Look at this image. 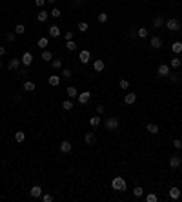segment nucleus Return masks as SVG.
<instances>
[{"instance_id":"34","label":"nucleus","mask_w":182,"mask_h":202,"mask_svg":"<svg viewBox=\"0 0 182 202\" xmlns=\"http://www.w3.org/2000/svg\"><path fill=\"white\" fill-rule=\"evenodd\" d=\"M133 195H135L137 198H140V197H142V195H144V189H142V188H140V186H137V188L133 189Z\"/></svg>"},{"instance_id":"20","label":"nucleus","mask_w":182,"mask_h":202,"mask_svg":"<svg viewBox=\"0 0 182 202\" xmlns=\"http://www.w3.org/2000/svg\"><path fill=\"white\" fill-rule=\"evenodd\" d=\"M42 60H44V62H51V60H53V55H51L49 49H44V51H42Z\"/></svg>"},{"instance_id":"51","label":"nucleus","mask_w":182,"mask_h":202,"mask_svg":"<svg viewBox=\"0 0 182 202\" xmlns=\"http://www.w3.org/2000/svg\"><path fill=\"white\" fill-rule=\"evenodd\" d=\"M0 69H2V62H0Z\"/></svg>"},{"instance_id":"19","label":"nucleus","mask_w":182,"mask_h":202,"mask_svg":"<svg viewBox=\"0 0 182 202\" xmlns=\"http://www.w3.org/2000/svg\"><path fill=\"white\" fill-rule=\"evenodd\" d=\"M162 26H164V18H162L160 15H159V16H155V18H153V28L159 29V28H162Z\"/></svg>"},{"instance_id":"3","label":"nucleus","mask_w":182,"mask_h":202,"mask_svg":"<svg viewBox=\"0 0 182 202\" xmlns=\"http://www.w3.org/2000/svg\"><path fill=\"white\" fill-rule=\"evenodd\" d=\"M166 28H168L169 31L175 33V31H178V29H180V22H178L177 18H169V20L166 22Z\"/></svg>"},{"instance_id":"31","label":"nucleus","mask_w":182,"mask_h":202,"mask_svg":"<svg viewBox=\"0 0 182 202\" xmlns=\"http://www.w3.org/2000/svg\"><path fill=\"white\" fill-rule=\"evenodd\" d=\"M37 20H38V22H46V20H47V11H40V13L37 15Z\"/></svg>"},{"instance_id":"43","label":"nucleus","mask_w":182,"mask_h":202,"mask_svg":"<svg viewBox=\"0 0 182 202\" xmlns=\"http://www.w3.org/2000/svg\"><path fill=\"white\" fill-rule=\"evenodd\" d=\"M62 77L64 78H71V69H62Z\"/></svg>"},{"instance_id":"42","label":"nucleus","mask_w":182,"mask_h":202,"mask_svg":"<svg viewBox=\"0 0 182 202\" xmlns=\"http://www.w3.org/2000/svg\"><path fill=\"white\" fill-rule=\"evenodd\" d=\"M98 22H100V24L107 22V15H106V13H100V15H98Z\"/></svg>"},{"instance_id":"26","label":"nucleus","mask_w":182,"mask_h":202,"mask_svg":"<svg viewBox=\"0 0 182 202\" xmlns=\"http://www.w3.org/2000/svg\"><path fill=\"white\" fill-rule=\"evenodd\" d=\"M15 140L16 142H24V140H26V133H24V131H16L15 133Z\"/></svg>"},{"instance_id":"50","label":"nucleus","mask_w":182,"mask_h":202,"mask_svg":"<svg viewBox=\"0 0 182 202\" xmlns=\"http://www.w3.org/2000/svg\"><path fill=\"white\" fill-rule=\"evenodd\" d=\"M46 2H55V0H46Z\"/></svg>"},{"instance_id":"24","label":"nucleus","mask_w":182,"mask_h":202,"mask_svg":"<svg viewBox=\"0 0 182 202\" xmlns=\"http://www.w3.org/2000/svg\"><path fill=\"white\" fill-rule=\"evenodd\" d=\"M89 126H91V128L100 126V117H91V119H89Z\"/></svg>"},{"instance_id":"1","label":"nucleus","mask_w":182,"mask_h":202,"mask_svg":"<svg viewBox=\"0 0 182 202\" xmlns=\"http://www.w3.org/2000/svg\"><path fill=\"white\" fill-rule=\"evenodd\" d=\"M111 188L115 189V191H126L128 189V184H126V180L122 179V177H115V179L111 180Z\"/></svg>"},{"instance_id":"8","label":"nucleus","mask_w":182,"mask_h":202,"mask_svg":"<svg viewBox=\"0 0 182 202\" xmlns=\"http://www.w3.org/2000/svg\"><path fill=\"white\" fill-rule=\"evenodd\" d=\"M150 46H151L153 49H160V47H162V38H160V37H151Z\"/></svg>"},{"instance_id":"17","label":"nucleus","mask_w":182,"mask_h":202,"mask_svg":"<svg viewBox=\"0 0 182 202\" xmlns=\"http://www.w3.org/2000/svg\"><path fill=\"white\" fill-rule=\"evenodd\" d=\"M20 64H22L20 58H13V60H11L9 64H7V69H11V71H13V69H16V67H18Z\"/></svg>"},{"instance_id":"44","label":"nucleus","mask_w":182,"mask_h":202,"mask_svg":"<svg viewBox=\"0 0 182 202\" xmlns=\"http://www.w3.org/2000/svg\"><path fill=\"white\" fill-rule=\"evenodd\" d=\"M168 77H169V80H171V82H178V75H175V73H169Z\"/></svg>"},{"instance_id":"18","label":"nucleus","mask_w":182,"mask_h":202,"mask_svg":"<svg viewBox=\"0 0 182 202\" xmlns=\"http://www.w3.org/2000/svg\"><path fill=\"white\" fill-rule=\"evenodd\" d=\"M171 51L180 55L182 53V42H173V44H171Z\"/></svg>"},{"instance_id":"13","label":"nucleus","mask_w":182,"mask_h":202,"mask_svg":"<svg viewBox=\"0 0 182 202\" xmlns=\"http://www.w3.org/2000/svg\"><path fill=\"white\" fill-rule=\"evenodd\" d=\"M124 102H126L128 106L135 104V102H137V95H135V93H128L126 97H124Z\"/></svg>"},{"instance_id":"5","label":"nucleus","mask_w":182,"mask_h":202,"mask_svg":"<svg viewBox=\"0 0 182 202\" xmlns=\"http://www.w3.org/2000/svg\"><path fill=\"white\" fill-rule=\"evenodd\" d=\"M157 75H159V77H168L169 75V66L168 64H160L159 69H157Z\"/></svg>"},{"instance_id":"29","label":"nucleus","mask_w":182,"mask_h":202,"mask_svg":"<svg viewBox=\"0 0 182 202\" xmlns=\"http://www.w3.org/2000/svg\"><path fill=\"white\" fill-rule=\"evenodd\" d=\"M47 44H49V42H47V38L46 37H42V38H38V47H42V49H47Z\"/></svg>"},{"instance_id":"21","label":"nucleus","mask_w":182,"mask_h":202,"mask_svg":"<svg viewBox=\"0 0 182 202\" xmlns=\"http://www.w3.org/2000/svg\"><path fill=\"white\" fill-rule=\"evenodd\" d=\"M47 82H49V86H53V88H55V86H59V84H60V78L56 77V75H51V77L47 78Z\"/></svg>"},{"instance_id":"12","label":"nucleus","mask_w":182,"mask_h":202,"mask_svg":"<svg viewBox=\"0 0 182 202\" xmlns=\"http://www.w3.org/2000/svg\"><path fill=\"white\" fill-rule=\"evenodd\" d=\"M84 140H86V144L93 146V144H95V140H97V138H95V133H93V131H87V133H86V137H84Z\"/></svg>"},{"instance_id":"9","label":"nucleus","mask_w":182,"mask_h":202,"mask_svg":"<svg viewBox=\"0 0 182 202\" xmlns=\"http://www.w3.org/2000/svg\"><path fill=\"white\" fill-rule=\"evenodd\" d=\"M71 149H73V144L69 140H62L60 142V151H62V153H69Z\"/></svg>"},{"instance_id":"6","label":"nucleus","mask_w":182,"mask_h":202,"mask_svg":"<svg viewBox=\"0 0 182 202\" xmlns=\"http://www.w3.org/2000/svg\"><path fill=\"white\" fill-rule=\"evenodd\" d=\"M20 60H22V64L26 66V67H29V66L33 64V55H31L29 51H26V53L22 55V58H20Z\"/></svg>"},{"instance_id":"48","label":"nucleus","mask_w":182,"mask_h":202,"mask_svg":"<svg viewBox=\"0 0 182 202\" xmlns=\"http://www.w3.org/2000/svg\"><path fill=\"white\" fill-rule=\"evenodd\" d=\"M35 4H37L38 7H42V6L46 4V0H35Z\"/></svg>"},{"instance_id":"45","label":"nucleus","mask_w":182,"mask_h":202,"mask_svg":"<svg viewBox=\"0 0 182 202\" xmlns=\"http://www.w3.org/2000/svg\"><path fill=\"white\" fill-rule=\"evenodd\" d=\"M15 35H16V33H7V35H6L7 42H15Z\"/></svg>"},{"instance_id":"37","label":"nucleus","mask_w":182,"mask_h":202,"mask_svg":"<svg viewBox=\"0 0 182 202\" xmlns=\"http://www.w3.org/2000/svg\"><path fill=\"white\" fill-rule=\"evenodd\" d=\"M66 47H68L69 51H75V49H77V42H73V40H68V44H66Z\"/></svg>"},{"instance_id":"2","label":"nucleus","mask_w":182,"mask_h":202,"mask_svg":"<svg viewBox=\"0 0 182 202\" xmlns=\"http://www.w3.org/2000/svg\"><path fill=\"white\" fill-rule=\"evenodd\" d=\"M120 128V122L117 117H109V119H106V129L107 131H115V129H119Z\"/></svg>"},{"instance_id":"22","label":"nucleus","mask_w":182,"mask_h":202,"mask_svg":"<svg viewBox=\"0 0 182 202\" xmlns=\"http://www.w3.org/2000/svg\"><path fill=\"white\" fill-rule=\"evenodd\" d=\"M146 131H150L151 135H157V133H159V126H157V124H147Z\"/></svg>"},{"instance_id":"49","label":"nucleus","mask_w":182,"mask_h":202,"mask_svg":"<svg viewBox=\"0 0 182 202\" xmlns=\"http://www.w3.org/2000/svg\"><path fill=\"white\" fill-rule=\"evenodd\" d=\"M2 55H6V47H4V46H0V57H2Z\"/></svg>"},{"instance_id":"23","label":"nucleus","mask_w":182,"mask_h":202,"mask_svg":"<svg viewBox=\"0 0 182 202\" xmlns=\"http://www.w3.org/2000/svg\"><path fill=\"white\" fill-rule=\"evenodd\" d=\"M68 97H69V98L78 97V91H77V88H75V86H69V88H68Z\"/></svg>"},{"instance_id":"35","label":"nucleus","mask_w":182,"mask_h":202,"mask_svg":"<svg viewBox=\"0 0 182 202\" xmlns=\"http://www.w3.org/2000/svg\"><path fill=\"white\" fill-rule=\"evenodd\" d=\"M157 200H159V197H157L155 193H147L146 195V202H157Z\"/></svg>"},{"instance_id":"39","label":"nucleus","mask_w":182,"mask_h":202,"mask_svg":"<svg viewBox=\"0 0 182 202\" xmlns=\"http://www.w3.org/2000/svg\"><path fill=\"white\" fill-rule=\"evenodd\" d=\"M173 148H175V149H182V140L175 138V140H173Z\"/></svg>"},{"instance_id":"4","label":"nucleus","mask_w":182,"mask_h":202,"mask_svg":"<svg viewBox=\"0 0 182 202\" xmlns=\"http://www.w3.org/2000/svg\"><path fill=\"white\" fill-rule=\"evenodd\" d=\"M78 60H80L82 64H87V62L91 60V53L87 51V49H82L80 55H78Z\"/></svg>"},{"instance_id":"28","label":"nucleus","mask_w":182,"mask_h":202,"mask_svg":"<svg viewBox=\"0 0 182 202\" xmlns=\"http://www.w3.org/2000/svg\"><path fill=\"white\" fill-rule=\"evenodd\" d=\"M15 33H16V35H24V33H26V26H24V24H16Z\"/></svg>"},{"instance_id":"38","label":"nucleus","mask_w":182,"mask_h":202,"mask_svg":"<svg viewBox=\"0 0 182 202\" xmlns=\"http://www.w3.org/2000/svg\"><path fill=\"white\" fill-rule=\"evenodd\" d=\"M51 16H53V18H60V16H62V13H60L59 7H55V9L51 11Z\"/></svg>"},{"instance_id":"32","label":"nucleus","mask_w":182,"mask_h":202,"mask_svg":"<svg viewBox=\"0 0 182 202\" xmlns=\"http://www.w3.org/2000/svg\"><path fill=\"white\" fill-rule=\"evenodd\" d=\"M137 35H138L140 38H146V37H147V28H138V29H137Z\"/></svg>"},{"instance_id":"25","label":"nucleus","mask_w":182,"mask_h":202,"mask_svg":"<svg viewBox=\"0 0 182 202\" xmlns=\"http://www.w3.org/2000/svg\"><path fill=\"white\" fill-rule=\"evenodd\" d=\"M62 109H66V111H69V109H73V100H71V98L64 100V102H62Z\"/></svg>"},{"instance_id":"47","label":"nucleus","mask_w":182,"mask_h":202,"mask_svg":"<svg viewBox=\"0 0 182 202\" xmlns=\"http://www.w3.org/2000/svg\"><path fill=\"white\" fill-rule=\"evenodd\" d=\"M64 37H66V40H71V38H73V31H68Z\"/></svg>"},{"instance_id":"14","label":"nucleus","mask_w":182,"mask_h":202,"mask_svg":"<svg viewBox=\"0 0 182 202\" xmlns=\"http://www.w3.org/2000/svg\"><path fill=\"white\" fill-rule=\"evenodd\" d=\"M180 164H182V158H180V157L175 155V157L169 158V166H171V167H180Z\"/></svg>"},{"instance_id":"40","label":"nucleus","mask_w":182,"mask_h":202,"mask_svg":"<svg viewBox=\"0 0 182 202\" xmlns=\"http://www.w3.org/2000/svg\"><path fill=\"white\" fill-rule=\"evenodd\" d=\"M42 200L44 202H53V197L49 195V193H42Z\"/></svg>"},{"instance_id":"15","label":"nucleus","mask_w":182,"mask_h":202,"mask_svg":"<svg viewBox=\"0 0 182 202\" xmlns=\"http://www.w3.org/2000/svg\"><path fill=\"white\" fill-rule=\"evenodd\" d=\"M49 37L59 38V37H60V28H59V26H51V28H49Z\"/></svg>"},{"instance_id":"33","label":"nucleus","mask_w":182,"mask_h":202,"mask_svg":"<svg viewBox=\"0 0 182 202\" xmlns=\"http://www.w3.org/2000/svg\"><path fill=\"white\" fill-rule=\"evenodd\" d=\"M87 28H89V26H87V22H78V26H77V29H78L80 33H86Z\"/></svg>"},{"instance_id":"10","label":"nucleus","mask_w":182,"mask_h":202,"mask_svg":"<svg viewBox=\"0 0 182 202\" xmlns=\"http://www.w3.org/2000/svg\"><path fill=\"white\" fill-rule=\"evenodd\" d=\"M91 100V93L89 91H84V93H78V102L80 104H87Z\"/></svg>"},{"instance_id":"36","label":"nucleus","mask_w":182,"mask_h":202,"mask_svg":"<svg viewBox=\"0 0 182 202\" xmlns=\"http://www.w3.org/2000/svg\"><path fill=\"white\" fill-rule=\"evenodd\" d=\"M180 64H182V60L177 57V58H171V62H169V66L171 67H180Z\"/></svg>"},{"instance_id":"7","label":"nucleus","mask_w":182,"mask_h":202,"mask_svg":"<svg viewBox=\"0 0 182 202\" xmlns=\"http://www.w3.org/2000/svg\"><path fill=\"white\" fill-rule=\"evenodd\" d=\"M168 195H169V198H173V200H178V198H180V189H178L177 186H173V188H169Z\"/></svg>"},{"instance_id":"41","label":"nucleus","mask_w":182,"mask_h":202,"mask_svg":"<svg viewBox=\"0 0 182 202\" xmlns=\"http://www.w3.org/2000/svg\"><path fill=\"white\" fill-rule=\"evenodd\" d=\"M128 88H129V82H128L126 78H122V80H120V89H128Z\"/></svg>"},{"instance_id":"16","label":"nucleus","mask_w":182,"mask_h":202,"mask_svg":"<svg viewBox=\"0 0 182 202\" xmlns=\"http://www.w3.org/2000/svg\"><path fill=\"white\" fill-rule=\"evenodd\" d=\"M93 67H95L97 73H100V71H104L106 64H104V60H95V62H93Z\"/></svg>"},{"instance_id":"30","label":"nucleus","mask_w":182,"mask_h":202,"mask_svg":"<svg viewBox=\"0 0 182 202\" xmlns=\"http://www.w3.org/2000/svg\"><path fill=\"white\" fill-rule=\"evenodd\" d=\"M51 66H53V69H60V67H62V58H55V60H51Z\"/></svg>"},{"instance_id":"11","label":"nucleus","mask_w":182,"mask_h":202,"mask_svg":"<svg viewBox=\"0 0 182 202\" xmlns=\"http://www.w3.org/2000/svg\"><path fill=\"white\" fill-rule=\"evenodd\" d=\"M29 195H31L33 198H38V197H42V188H40V186H33V188L29 189Z\"/></svg>"},{"instance_id":"27","label":"nucleus","mask_w":182,"mask_h":202,"mask_svg":"<svg viewBox=\"0 0 182 202\" xmlns=\"http://www.w3.org/2000/svg\"><path fill=\"white\" fill-rule=\"evenodd\" d=\"M35 82H31V80H28V82H24V89L26 91H35Z\"/></svg>"},{"instance_id":"46","label":"nucleus","mask_w":182,"mask_h":202,"mask_svg":"<svg viewBox=\"0 0 182 202\" xmlns=\"http://www.w3.org/2000/svg\"><path fill=\"white\" fill-rule=\"evenodd\" d=\"M104 111H106V107H104V106H97V113H98V115H102Z\"/></svg>"}]
</instances>
